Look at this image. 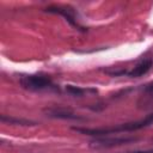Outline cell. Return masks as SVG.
Wrapping results in <instances>:
<instances>
[{
	"mask_svg": "<svg viewBox=\"0 0 153 153\" xmlns=\"http://www.w3.org/2000/svg\"><path fill=\"white\" fill-rule=\"evenodd\" d=\"M133 153H153V151H139V152H133Z\"/></svg>",
	"mask_w": 153,
	"mask_h": 153,
	"instance_id": "obj_9",
	"label": "cell"
},
{
	"mask_svg": "<svg viewBox=\"0 0 153 153\" xmlns=\"http://www.w3.org/2000/svg\"><path fill=\"white\" fill-rule=\"evenodd\" d=\"M146 91H147V92H149V93L153 96V84H152V85H149V86L146 88Z\"/></svg>",
	"mask_w": 153,
	"mask_h": 153,
	"instance_id": "obj_8",
	"label": "cell"
},
{
	"mask_svg": "<svg viewBox=\"0 0 153 153\" xmlns=\"http://www.w3.org/2000/svg\"><path fill=\"white\" fill-rule=\"evenodd\" d=\"M152 65H153L152 60H145V61L137 63V65H136V66H135L128 74H129V76H135V78L141 76V75L146 74V73L151 69Z\"/></svg>",
	"mask_w": 153,
	"mask_h": 153,
	"instance_id": "obj_3",
	"label": "cell"
},
{
	"mask_svg": "<svg viewBox=\"0 0 153 153\" xmlns=\"http://www.w3.org/2000/svg\"><path fill=\"white\" fill-rule=\"evenodd\" d=\"M135 139L131 137H120V139H105V140H97L93 143L96 146H102V147H111V146H116V145H122V143H127L130 141H134Z\"/></svg>",
	"mask_w": 153,
	"mask_h": 153,
	"instance_id": "obj_4",
	"label": "cell"
},
{
	"mask_svg": "<svg viewBox=\"0 0 153 153\" xmlns=\"http://www.w3.org/2000/svg\"><path fill=\"white\" fill-rule=\"evenodd\" d=\"M153 123V114L145 117L141 121L137 122H130V123H123L121 126L114 127V128H99V129H82V128H74L75 130L84 133V134H90V135H105L109 133H116V131H131L136 129H141L143 127L149 126Z\"/></svg>",
	"mask_w": 153,
	"mask_h": 153,
	"instance_id": "obj_1",
	"label": "cell"
},
{
	"mask_svg": "<svg viewBox=\"0 0 153 153\" xmlns=\"http://www.w3.org/2000/svg\"><path fill=\"white\" fill-rule=\"evenodd\" d=\"M67 91L71 92V93H73V94H75V96H80L84 92L81 88H78L75 86H67Z\"/></svg>",
	"mask_w": 153,
	"mask_h": 153,
	"instance_id": "obj_7",
	"label": "cell"
},
{
	"mask_svg": "<svg viewBox=\"0 0 153 153\" xmlns=\"http://www.w3.org/2000/svg\"><path fill=\"white\" fill-rule=\"evenodd\" d=\"M53 116L55 117H62V118H79L78 116L71 114V112H66V111H54L53 112Z\"/></svg>",
	"mask_w": 153,
	"mask_h": 153,
	"instance_id": "obj_6",
	"label": "cell"
},
{
	"mask_svg": "<svg viewBox=\"0 0 153 153\" xmlns=\"http://www.w3.org/2000/svg\"><path fill=\"white\" fill-rule=\"evenodd\" d=\"M1 121L2 122H7V123H16V124H22V126H30V124H33L32 122L30 121H26V120H18V118H12V117H5V116H1Z\"/></svg>",
	"mask_w": 153,
	"mask_h": 153,
	"instance_id": "obj_5",
	"label": "cell"
},
{
	"mask_svg": "<svg viewBox=\"0 0 153 153\" xmlns=\"http://www.w3.org/2000/svg\"><path fill=\"white\" fill-rule=\"evenodd\" d=\"M20 82L25 88L35 90V91L48 88L51 85L50 79L42 75H25L20 79Z\"/></svg>",
	"mask_w": 153,
	"mask_h": 153,
	"instance_id": "obj_2",
	"label": "cell"
}]
</instances>
